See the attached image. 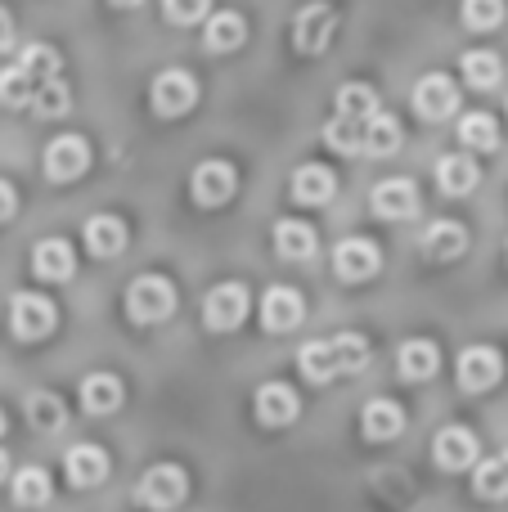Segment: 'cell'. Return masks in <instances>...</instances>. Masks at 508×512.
<instances>
[{
	"label": "cell",
	"instance_id": "cell-17",
	"mask_svg": "<svg viewBox=\"0 0 508 512\" xmlns=\"http://www.w3.org/2000/svg\"><path fill=\"white\" fill-rule=\"evenodd\" d=\"M297 391L284 387V382H266V387L257 391V418L266 427H288L297 418Z\"/></svg>",
	"mask_w": 508,
	"mask_h": 512
},
{
	"label": "cell",
	"instance_id": "cell-34",
	"mask_svg": "<svg viewBox=\"0 0 508 512\" xmlns=\"http://www.w3.org/2000/svg\"><path fill=\"white\" fill-rule=\"evenodd\" d=\"M23 409H27V423L32 427H41V432H59L63 427V400L54 396V391H32V396L23 400Z\"/></svg>",
	"mask_w": 508,
	"mask_h": 512
},
{
	"label": "cell",
	"instance_id": "cell-9",
	"mask_svg": "<svg viewBox=\"0 0 508 512\" xmlns=\"http://www.w3.org/2000/svg\"><path fill=\"white\" fill-rule=\"evenodd\" d=\"M90 167V144L81 135H59V140L45 144V176L54 185H68V180L86 176Z\"/></svg>",
	"mask_w": 508,
	"mask_h": 512
},
{
	"label": "cell",
	"instance_id": "cell-37",
	"mask_svg": "<svg viewBox=\"0 0 508 512\" xmlns=\"http://www.w3.org/2000/svg\"><path fill=\"white\" fill-rule=\"evenodd\" d=\"M32 95H36L32 72H23L18 63H14V68H0V104H5V108H23V104H32Z\"/></svg>",
	"mask_w": 508,
	"mask_h": 512
},
{
	"label": "cell",
	"instance_id": "cell-7",
	"mask_svg": "<svg viewBox=\"0 0 508 512\" xmlns=\"http://www.w3.org/2000/svg\"><path fill=\"white\" fill-rule=\"evenodd\" d=\"M248 319V288L243 283H216L203 301V324L212 333H230Z\"/></svg>",
	"mask_w": 508,
	"mask_h": 512
},
{
	"label": "cell",
	"instance_id": "cell-14",
	"mask_svg": "<svg viewBox=\"0 0 508 512\" xmlns=\"http://www.w3.org/2000/svg\"><path fill=\"white\" fill-rule=\"evenodd\" d=\"M63 472H68V481L77 490H90L108 477V454L99 450V445H72V450L63 454Z\"/></svg>",
	"mask_w": 508,
	"mask_h": 512
},
{
	"label": "cell",
	"instance_id": "cell-23",
	"mask_svg": "<svg viewBox=\"0 0 508 512\" xmlns=\"http://www.w3.org/2000/svg\"><path fill=\"white\" fill-rule=\"evenodd\" d=\"M464 248H468V230L459 221H437V225H428V234H423L428 261H455V256H464Z\"/></svg>",
	"mask_w": 508,
	"mask_h": 512
},
{
	"label": "cell",
	"instance_id": "cell-8",
	"mask_svg": "<svg viewBox=\"0 0 508 512\" xmlns=\"http://www.w3.org/2000/svg\"><path fill=\"white\" fill-rule=\"evenodd\" d=\"M414 113L423 122H446V117L459 113V86L446 77V72H428V77L414 86Z\"/></svg>",
	"mask_w": 508,
	"mask_h": 512
},
{
	"label": "cell",
	"instance_id": "cell-30",
	"mask_svg": "<svg viewBox=\"0 0 508 512\" xmlns=\"http://www.w3.org/2000/svg\"><path fill=\"white\" fill-rule=\"evenodd\" d=\"M401 149V122L387 113H374L365 122V153H374V158H392V153Z\"/></svg>",
	"mask_w": 508,
	"mask_h": 512
},
{
	"label": "cell",
	"instance_id": "cell-31",
	"mask_svg": "<svg viewBox=\"0 0 508 512\" xmlns=\"http://www.w3.org/2000/svg\"><path fill=\"white\" fill-rule=\"evenodd\" d=\"M297 364H302V373L311 382H329L338 378V355H333V342L324 337V342H306L302 351H297Z\"/></svg>",
	"mask_w": 508,
	"mask_h": 512
},
{
	"label": "cell",
	"instance_id": "cell-18",
	"mask_svg": "<svg viewBox=\"0 0 508 512\" xmlns=\"http://www.w3.org/2000/svg\"><path fill=\"white\" fill-rule=\"evenodd\" d=\"M32 270H36V279H45V283H63L77 270V256H72V248L63 239H45V243H36V252H32Z\"/></svg>",
	"mask_w": 508,
	"mask_h": 512
},
{
	"label": "cell",
	"instance_id": "cell-43",
	"mask_svg": "<svg viewBox=\"0 0 508 512\" xmlns=\"http://www.w3.org/2000/svg\"><path fill=\"white\" fill-rule=\"evenodd\" d=\"M14 45V18H9V9H0V50H9Z\"/></svg>",
	"mask_w": 508,
	"mask_h": 512
},
{
	"label": "cell",
	"instance_id": "cell-1",
	"mask_svg": "<svg viewBox=\"0 0 508 512\" xmlns=\"http://www.w3.org/2000/svg\"><path fill=\"white\" fill-rule=\"evenodd\" d=\"M176 310V288L162 274H140V279L126 288V315L135 324H162V319Z\"/></svg>",
	"mask_w": 508,
	"mask_h": 512
},
{
	"label": "cell",
	"instance_id": "cell-19",
	"mask_svg": "<svg viewBox=\"0 0 508 512\" xmlns=\"http://www.w3.org/2000/svg\"><path fill=\"white\" fill-rule=\"evenodd\" d=\"M333 189H338V176H333L329 167H320V162H306V167L293 171V198L306 207H320L333 198Z\"/></svg>",
	"mask_w": 508,
	"mask_h": 512
},
{
	"label": "cell",
	"instance_id": "cell-44",
	"mask_svg": "<svg viewBox=\"0 0 508 512\" xmlns=\"http://www.w3.org/2000/svg\"><path fill=\"white\" fill-rule=\"evenodd\" d=\"M117 9H135V5H144V0H113Z\"/></svg>",
	"mask_w": 508,
	"mask_h": 512
},
{
	"label": "cell",
	"instance_id": "cell-5",
	"mask_svg": "<svg viewBox=\"0 0 508 512\" xmlns=\"http://www.w3.org/2000/svg\"><path fill=\"white\" fill-rule=\"evenodd\" d=\"M149 99H153V113L158 117H185L189 108L198 104V81L189 77V72H180V68H167V72L153 77Z\"/></svg>",
	"mask_w": 508,
	"mask_h": 512
},
{
	"label": "cell",
	"instance_id": "cell-6",
	"mask_svg": "<svg viewBox=\"0 0 508 512\" xmlns=\"http://www.w3.org/2000/svg\"><path fill=\"white\" fill-rule=\"evenodd\" d=\"M234 189H239V171L230 167V162L221 158H207L194 167V180H189V194H194L198 207H221L234 198Z\"/></svg>",
	"mask_w": 508,
	"mask_h": 512
},
{
	"label": "cell",
	"instance_id": "cell-40",
	"mask_svg": "<svg viewBox=\"0 0 508 512\" xmlns=\"http://www.w3.org/2000/svg\"><path fill=\"white\" fill-rule=\"evenodd\" d=\"M464 27L468 32H491L504 23V0H464Z\"/></svg>",
	"mask_w": 508,
	"mask_h": 512
},
{
	"label": "cell",
	"instance_id": "cell-4",
	"mask_svg": "<svg viewBox=\"0 0 508 512\" xmlns=\"http://www.w3.org/2000/svg\"><path fill=\"white\" fill-rule=\"evenodd\" d=\"M185 495H189V477H185V468H176V463H158V468H149L144 481H140V490H135V499L153 512H171Z\"/></svg>",
	"mask_w": 508,
	"mask_h": 512
},
{
	"label": "cell",
	"instance_id": "cell-42",
	"mask_svg": "<svg viewBox=\"0 0 508 512\" xmlns=\"http://www.w3.org/2000/svg\"><path fill=\"white\" fill-rule=\"evenodd\" d=\"M14 212H18V194L5 185V180H0V225L14 221Z\"/></svg>",
	"mask_w": 508,
	"mask_h": 512
},
{
	"label": "cell",
	"instance_id": "cell-11",
	"mask_svg": "<svg viewBox=\"0 0 508 512\" xmlns=\"http://www.w3.org/2000/svg\"><path fill=\"white\" fill-rule=\"evenodd\" d=\"M504 378V360L495 346H468L464 355H459V387L464 391H491L495 382Z\"/></svg>",
	"mask_w": 508,
	"mask_h": 512
},
{
	"label": "cell",
	"instance_id": "cell-29",
	"mask_svg": "<svg viewBox=\"0 0 508 512\" xmlns=\"http://www.w3.org/2000/svg\"><path fill=\"white\" fill-rule=\"evenodd\" d=\"M333 104H338V117H356V122H369L374 113H383V108H378V90L365 86V81H347Z\"/></svg>",
	"mask_w": 508,
	"mask_h": 512
},
{
	"label": "cell",
	"instance_id": "cell-38",
	"mask_svg": "<svg viewBox=\"0 0 508 512\" xmlns=\"http://www.w3.org/2000/svg\"><path fill=\"white\" fill-rule=\"evenodd\" d=\"M329 342H333V355H338V373H360L369 364V342L360 333H338Z\"/></svg>",
	"mask_w": 508,
	"mask_h": 512
},
{
	"label": "cell",
	"instance_id": "cell-32",
	"mask_svg": "<svg viewBox=\"0 0 508 512\" xmlns=\"http://www.w3.org/2000/svg\"><path fill=\"white\" fill-rule=\"evenodd\" d=\"M18 68L32 72V81L41 86V81H54V77H59L63 63H59V50H54V45L32 41V45H23V50H18Z\"/></svg>",
	"mask_w": 508,
	"mask_h": 512
},
{
	"label": "cell",
	"instance_id": "cell-20",
	"mask_svg": "<svg viewBox=\"0 0 508 512\" xmlns=\"http://www.w3.org/2000/svg\"><path fill=\"white\" fill-rule=\"evenodd\" d=\"M243 41H248V23H243V14H234V9H221V14L207 18L203 45L212 54H230V50H239Z\"/></svg>",
	"mask_w": 508,
	"mask_h": 512
},
{
	"label": "cell",
	"instance_id": "cell-24",
	"mask_svg": "<svg viewBox=\"0 0 508 512\" xmlns=\"http://www.w3.org/2000/svg\"><path fill=\"white\" fill-rule=\"evenodd\" d=\"M396 369H401L405 382H428L441 369V351L432 342H423V337L419 342H405L401 355H396Z\"/></svg>",
	"mask_w": 508,
	"mask_h": 512
},
{
	"label": "cell",
	"instance_id": "cell-22",
	"mask_svg": "<svg viewBox=\"0 0 508 512\" xmlns=\"http://www.w3.org/2000/svg\"><path fill=\"white\" fill-rule=\"evenodd\" d=\"M401 427H405V414L396 400H369L365 414H360V432L369 441H392V436H401Z\"/></svg>",
	"mask_w": 508,
	"mask_h": 512
},
{
	"label": "cell",
	"instance_id": "cell-39",
	"mask_svg": "<svg viewBox=\"0 0 508 512\" xmlns=\"http://www.w3.org/2000/svg\"><path fill=\"white\" fill-rule=\"evenodd\" d=\"M32 108H36V117H63L72 108V90L63 86L59 77L41 81V86H36V95H32Z\"/></svg>",
	"mask_w": 508,
	"mask_h": 512
},
{
	"label": "cell",
	"instance_id": "cell-3",
	"mask_svg": "<svg viewBox=\"0 0 508 512\" xmlns=\"http://www.w3.org/2000/svg\"><path fill=\"white\" fill-rule=\"evenodd\" d=\"M333 32H338V9L324 5V0H311V5L297 9L293 18V45L302 54H324L333 41Z\"/></svg>",
	"mask_w": 508,
	"mask_h": 512
},
{
	"label": "cell",
	"instance_id": "cell-33",
	"mask_svg": "<svg viewBox=\"0 0 508 512\" xmlns=\"http://www.w3.org/2000/svg\"><path fill=\"white\" fill-rule=\"evenodd\" d=\"M459 140H464L468 149L495 153L500 149V122H495L491 113H468L464 122H459Z\"/></svg>",
	"mask_w": 508,
	"mask_h": 512
},
{
	"label": "cell",
	"instance_id": "cell-45",
	"mask_svg": "<svg viewBox=\"0 0 508 512\" xmlns=\"http://www.w3.org/2000/svg\"><path fill=\"white\" fill-rule=\"evenodd\" d=\"M5 472H9V459H5V450H0V481H5Z\"/></svg>",
	"mask_w": 508,
	"mask_h": 512
},
{
	"label": "cell",
	"instance_id": "cell-46",
	"mask_svg": "<svg viewBox=\"0 0 508 512\" xmlns=\"http://www.w3.org/2000/svg\"><path fill=\"white\" fill-rule=\"evenodd\" d=\"M0 432H5V414H0Z\"/></svg>",
	"mask_w": 508,
	"mask_h": 512
},
{
	"label": "cell",
	"instance_id": "cell-25",
	"mask_svg": "<svg viewBox=\"0 0 508 512\" xmlns=\"http://www.w3.org/2000/svg\"><path fill=\"white\" fill-rule=\"evenodd\" d=\"M275 252L284 261H311L315 256V230L306 221H279L275 225Z\"/></svg>",
	"mask_w": 508,
	"mask_h": 512
},
{
	"label": "cell",
	"instance_id": "cell-16",
	"mask_svg": "<svg viewBox=\"0 0 508 512\" xmlns=\"http://www.w3.org/2000/svg\"><path fill=\"white\" fill-rule=\"evenodd\" d=\"M477 180H482V171H477V162L468 158V153H446V158H437L441 194L464 198V194H473V189H477Z\"/></svg>",
	"mask_w": 508,
	"mask_h": 512
},
{
	"label": "cell",
	"instance_id": "cell-36",
	"mask_svg": "<svg viewBox=\"0 0 508 512\" xmlns=\"http://www.w3.org/2000/svg\"><path fill=\"white\" fill-rule=\"evenodd\" d=\"M473 490H477V499H504L508 495V450L500 459H486L482 468H477Z\"/></svg>",
	"mask_w": 508,
	"mask_h": 512
},
{
	"label": "cell",
	"instance_id": "cell-27",
	"mask_svg": "<svg viewBox=\"0 0 508 512\" xmlns=\"http://www.w3.org/2000/svg\"><path fill=\"white\" fill-rule=\"evenodd\" d=\"M459 68H464V81L473 90H495L504 77L500 54H491V50H468L464 59H459Z\"/></svg>",
	"mask_w": 508,
	"mask_h": 512
},
{
	"label": "cell",
	"instance_id": "cell-21",
	"mask_svg": "<svg viewBox=\"0 0 508 512\" xmlns=\"http://www.w3.org/2000/svg\"><path fill=\"white\" fill-rule=\"evenodd\" d=\"M122 378L117 373H90L86 382H81V409L86 414H113V409H122Z\"/></svg>",
	"mask_w": 508,
	"mask_h": 512
},
{
	"label": "cell",
	"instance_id": "cell-15",
	"mask_svg": "<svg viewBox=\"0 0 508 512\" xmlns=\"http://www.w3.org/2000/svg\"><path fill=\"white\" fill-rule=\"evenodd\" d=\"M369 203H374V216H383V221H405V216L419 212V189L410 180H383Z\"/></svg>",
	"mask_w": 508,
	"mask_h": 512
},
{
	"label": "cell",
	"instance_id": "cell-10",
	"mask_svg": "<svg viewBox=\"0 0 508 512\" xmlns=\"http://www.w3.org/2000/svg\"><path fill=\"white\" fill-rule=\"evenodd\" d=\"M378 265H383V252H378V243H369V239H342L338 248H333V274H338L342 283L374 279Z\"/></svg>",
	"mask_w": 508,
	"mask_h": 512
},
{
	"label": "cell",
	"instance_id": "cell-13",
	"mask_svg": "<svg viewBox=\"0 0 508 512\" xmlns=\"http://www.w3.org/2000/svg\"><path fill=\"white\" fill-rule=\"evenodd\" d=\"M302 315H306V301H302V292H293V288H270L266 297H261V324H266L270 333L297 328Z\"/></svg>",
	"mask_w": 508,
	"mask_h": 512
},
{
	"label": "cell",
	"instance_id": "cell-26",
	"mask_svg": "<svg viewBox=\"0 0 508 512\" xmlns=\"http://www.w3.org/2000/svg\"><path fill=\"white\" fill-rule=\"evenodd\" d=\"M86 248L95 256H117L126 248V225L117 216H90L86 221Z\"/></svg>",
	"mask_w": 508,
	"mask_h": 512
},
{
	"label": "cell",
	"instance_id": "cell-28",
	"mask_svg": "<svg viewBox=\"0 0 508 512\" xmlns=\"http://www.w3.org/2000/svg\"><path fill=\"white\" fill-rule=\"evenodd\" d=\"M9 495H14L18 508H41L50 504V472L45 468H23L9 481Z\"/></svg>",
	"mask_w": 508,
	"mask_h": 512
},
{
	"label": "cell",
	"instance_id": "cell-2",
	"mask_svg": "<svg viewBox=\"0 0 508 512\" xmlns=\"http://www.w3.org/2000/svg\"><path fill=\"white\" fill-rule=\"evenodd\" d=\"M54 324H59V310H54L50 297H41V292H14V301H9V333L18 342H41V337L54 333Z\"/></svg>",
	"mask_w": 508,
	"mask_h": 512
},
{
	"label": "cell",
	"instance_id": "cell-41",
	"mask_svg": "<svg viewBox=\"0 0 508 512\" xmlns=\"http://www.w3.org/2000/svg\"><path fill=\"white\" fill-rule=\"evenodd\" d=\"M207 9H212V0H162V14H167L171 23H180V27L203 23Z\"/></svg>",
	"mask_w": 508,
	"mask_h": 512
},
{
	"label": "cell",
	"instance_id": "cell-35",
	"mask_svg": "<svg viewBox=\"0 0 508 512\" xmlns=\"http://www.w3.org/2000/svg\"><path fill=\"white\" fill-rule=\"evenodd\" d=\"M324 144L338 153H365V122H356V117H333L329 126H324Z\"/></svg>",
	"mask_w": 508,
	"mask_h": 512
},
{
	"label": "cell",
	"instance_id": "cell-12",
	"mask_svg": "<svg viewBox=\"0 0 508 512\" xmlns=\"http://www.w3.org/2000/svg\"><path fill=\"white\" fill-rule=\"evenodd\" d=\"M432 459L441 463L446 472H464L477 463V436L468 427H441L432 436Z\"/></svg>",
	"mask_w": 508,
	"mask_h": 512
}]
</instances>
